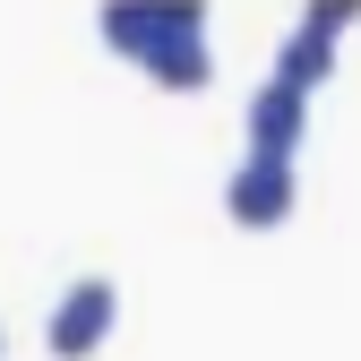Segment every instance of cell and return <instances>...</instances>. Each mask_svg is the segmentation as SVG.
<instances>
[{"label":"cell","mask_w":361,"mask_h":361,"mask_svg":"<svg viewBox=\"0 0 361 361\" xmlns=\"http://www.w3.org/2000/svg\"><path fill=\"white\" fill-rule=\"evenodd\" d=\"M301 198V164H276V155H241L233 180H224V215L250 224V233H267V224H284Z\"/></svg>","instance_id":"cell-5"},{"label":"cell","mask_w":361,"mask_h":361,"mask_svg":"<svg viewBox=\"0 0 361 361\" xmlns=\"http://www.w3.org/2000/svg\"><path fill=\"white\" fill-rule=\"evenodd\" d=\"M241 155H276V164H293L301 155V138H310V95L301 86H284V78H258L250 86V104H241Z\"/></svg>","instance_id":"cell-4"},{"label":"cell","mask_w":361,"mask_h":361,"mask_svg":"<svg viewBox=\"0 0 361 361\" xmlns=\"http://www.w3.org/2000/svg\"><path fill=\"white\" fill-rule=\"evenodd\" d=\"M353 18H361V0H310V9L293 18V35L276 43V69H267V78H284V86L310 95V86L336 69V35H344Z\"/></svg>","instance_id":"cell-2"},{"label":"cell","mask_w":361,"mask_h":361,"mask_svg":"<svg viewBox=\"0 0 361 361\" xmlns=\"http://www.w3.org/2000/svg\"><path fill=\"white\" fill-rule=\"evenodd\" d=\"M112 319H121V284L112 276H78L52 301V319H43V344H52L61 361H86L95 344H112Z\"/></svg>","instance_id":"cell-3"},{"label":"cell","mask_w":361,"mask_h":361,"mask_svg":"<svg viewBox=\"0 0 361 361\" xmlns=\"http://www.w3.org/2000/svg\"><path fill=\"white\" fill-rule=\"evenodd\" d=\"M104 43H121V52H138L155 86H207L215 78V52H207V9L198 0H112V9L95 18Z\"/></svg>","instance_id":"cell-1"}]
</instances>
